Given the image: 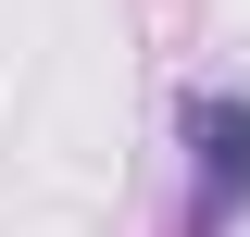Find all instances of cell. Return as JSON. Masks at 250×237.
<instances>
[{
  "label": "cell",
  "instance_id": "cell-1",
  "mask_svg": "<svg viewBox=\"0 0 250 237\" xmlns=\"http://www.w3.org/2000/svg\"><path fill=\"white\" fill-rule=\"evenodd\" d=\"M175 162H188L175 237H238L250 225V88H175Z\"/></svg>",
  "mask_w": 250,
  "mask_h": 237
}]
</instances>
